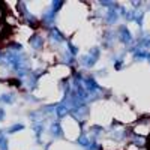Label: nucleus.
<instances>
[{
  "label": "nucleus",
  "mask_w": 150,
  "mask_h": 150,
  "mask_svg": "<svg viewBox=\"0 0 150 150\" xmlns=\"http://www.w3.org/2000/svg\"><path fill=\"white\" fill-rule=\"evenodd\" d=\"M8 51H12V53H23V45L20 42H11L8 45Z\"/></svg>",
  "instance_id": "20"
},
{
  "label": "nucleus",
  "mask_w": 150,
  "mask_h": 150,
  "mask_svg": "<svg viewBox=\"0 0 150 150\" xmlns=\"http://www.w3.org/2000/svg\"><path fill=\"white\" fill-rule=\"evenodd\" d=\"M68 53H69L72 57H75V56H78L80 50H78V47H77V45H74L71 41H68Z\"/></svg>",
  "instance_id": "23"
},
{
  "label": "nucleus",
  "mask_w": 150,
  "mask_h": 150,
  "mask_svg": "<svg viewBox=\"0 0 150 150\" xmlns=\"http://www.w3.org/2000/svg\"><path fill=\"white\" fill-rule=\"evenodd\" d=\"M117 41V32L114 30H107L104 33V47L105 48H112V45H114V42Z\"/></svg>",
  "instance_id": "9"
},
{
  "label": "nucleus",
  "mask_w": 150,
  "mask_h": 150,
  "mask_svg": "<svg viewBox=\"0 0 150 150\" xmlns=\"http://www.w3.org/2000/svg\"><path fill=\"white\" fill-rule=\"evenodd\" d=\"M9 149V140L5 134V131L0 129V150H8Z\"/></svg>",
  "instance_id": "16"
},
{
  "label": "nucleus",
  "mask_w": 150,
  "mask_h": 150,
  "mask_svg": "<svg viewBox=\"0 0 150 150\" xmlns=\"http://www.w3.org/2000/svg\"><path fill=\"white\" fill-rule=\"evenodd\" d=\"M135 45L149 51V50H150V35H149V33H144V32L141 30V32H140V36L135 39Z\"/></svg>",
  "instance_id": "3"
},
{
  "label": "nucleus",
  "mask_w": 150,
  "mask_h": 150,
  "mask_svg": "<svg viewBox=\"0 0 150 150\" xmlns=\"http://www.w3.org/2000/svg\"><path fill=\"white\" fill-rule=\"evenodd\" d=\"M123 66H125V53H122L119 57H114V69L122 71Z\"/></svg>",
  "instance_id": "18"
},
{
  "label": "nucleus",
  "mask_w": 150,
  "mask_h": 150,
  "mask_svg": "<svg viewBox=\"0 0 150 150\" xmlns=\"http://www.w3.org/2000/svg\"><path fill=\"white\" fill-rule=\"evenodd\" d=\"M147 62H149V65H150V57H149V60H147Z\"/></svg>",
  "instance_id": "29"
},
{
  "label": "nucleus",
  "mask_w": 150,
  "mask_h": 150,
  "mask_svg": "<svg viewBox=\"0 0 150 150\" xmlns=\"http://www.w3.org/2000/svg\"><path fill=\"white\" fill-rule=\"evenodd\" d=\"M5 117H6V111H5L3 107H0V122H3Z\"/></svg>",
  "instance_id": "27"
},
{
  "label": "nucleus",
  "mask_w": 150,
  "mask_h": 150,
  "mask_svg": "<svg viewBox=\"0 0 150 150\" xmlns=\"http://www.w3.org/2000/svg\"><path fill=\"white\" fill-rule=\"evenodd\" d=\"M42 75V71H32L30 74H29V77L26 78L27 80V87L30 90H33V89H36V86H38V81H39V77Z\"/></svg>",
  "instance_id": "7"
},
{
  "label": "nucleus",
  "mask_w": 150,
  "mask_h": 150,
  "mask_svg": "<svg viewBox=\"0 0 150 150\" xmlns=\"http://www.w3.org/2000/svg\"><path fill=\"white\" fill-rule=\"evenodd\" d=\"M50 132H51L53 138H57V140H62L65 137V132H63V128H62L60 122H53L51 126H50Z\"/></svg>",
  "instance_id": "11"
},
{
  "label": "nucleus",
  "mask_w": 150,
  "mask_h": 150,
  "mask_svg": "<svg viewBox=\"0 0 150 150\" xmlns=\"http://www.w3.org/2000/svg\"><path fill=\"white\" fill-rule=\"evenodd\" d=\"M147 9H149V12H150V3H149V5H147Z\"/></svg>",
  "instance_id": "28"
},
{
  "label": "nucleus",
  "mask_w": 150,
  "mask_h": 150,
  "mask_svg": "<svg viewBox=\"0 0 150 150\" xmlns=\"http://www.w3.org/2000/svg\"><path fill=\"white\" fill-rule=\"evenodd\" d=\"M96 62H98V59H96V57H93L92 54H84V56H81V57H80L78 63H80L83 68L92 69V68L96 65Z\"/></svg>",
  "instance_id": "10"
},
{
  "label": "nucleus",
  "mask_w": 150,
  "mask_h": 150,
  "mask_svg": "<svg viewBox=\"0 0 150 150\" xmlns=\"http://www.w3.org/2000/svg\"><path fill=\"white\" fill-rule=\"evenodd\" d=\"M32 131H33V134H35L36 141L41 143V137H42V134H44V131H45L44 123H42V122H35V123H32Z\"/></svg>",
  "instance_id": "12"
},
{
  "label": "nucleus",
  "mask_w": 150,
  "mask_h": 150,
  "mask_svg": "<svg viewBox=\"0 0 150 150\" xmlns=\"http://www.w3.org/2000/svg\"><path fill=\"white\" fill-rule=\"evenodd\" d=\"M24 128V125L23 123H14V125H11V126L8 128V131H6V134H9V135H12V134H17V132H21Z\"/></svg>",
  "instance_id": "17"
},
{
  "label": "nucleus",
  "mask_w": 150,
  "mask_h": 150,
  "mask_svg": "<svg viewBox=\"0 0 150 150\" xmlns=\"http://www.w3.org/2000/svg\"><path fill=\"white\" fill-rule=\"evenodd\" d=\"M63 5H65V2H63V0H53V2H51V5H50V8H51V9L56 12V14H57V12H59L62 8H63Z\"/></svg>",
  "instance_id": "22"
},
{
  "label": "nucleus",
  "mask_w": 150,
  "mask_h": 150,
  "mask_svg": "<svg viewBox=\"0 0 150 150\" xmlns=\"http://www.w3.org/2000/svg\"><path fill=\"white\" fill-rule=\"evenodd\" d=\"M86 150H102V147H101V144H98L96 141H92V143H90V146L87 147Z\"/></svg>",
  "instance_id": "26"
},
{
  "label": "nucleus",
  "mask_w": 150,
  "mask_h": 150,
  "mask_svg": "<svg viewBox=\"0 0 150 150\" xmlns=\"http://www.w3.org/2000/svg\"><path fill=\"white\" fill-rule=\"evenodd\" d=\"M104 131H105V129H104L102 126H98V125H93V126L90 128V132H92V135H93V141H96V138H98V137L101 135Z\"/></svg>",
  "instance_id": "21"
},
{
  "label": "nucleus",
  "mask_w": 150,
  "mask_h": 150,
  "mask_svg": "<svg viewBox=\"0 0 150 150\" xmlns=\"http://www.w3.org/2000/svg\"><path fill=\"white\" fill-rule=\"evenodd\" d=\"M90 143H92V141H90V138H89V137L86 135V132H81V134H80V137L77 138V144H78L80 147H83L84 150H86L87 147L90 146Z\"/></svg>",
  "instance_id": "14"
},
{
  "label": "nucleus",
  "mask_w": 150,
  "mask_h": 150,
  "mask_svg": "<svg viewBox=\"0 0 150 150\" xmlns=\"http://www.w3.org/2000/svg\"><path fill=\"white\" fill-rule=\"evenodd\" d=\"M48 35H50V39H51L53 42H56V44H62V42H65V41H66L65 35H63V33H62V32L57 29V26L50 27Z\"/></svg>",
  "instance_id": "4"
},
{
  "label": "nucleus",
  "mask_w": 150,
  "mask_h": 150,
  "mask_svg": "<svg viewBox=\"0 0 150 150\" xmlns=\"http://www.w3.org/2000/svg\"><path fill=\"white\" fill-rule=\"evenodd\" d=\"M0 102H3L6 105H12L15 102V95L14 93H3L0 96Z\"/></svg>",
  "instance_id": "15"
},
{
  "label": "nucleus",
  "mask_w": 150,
  "mask_h": 150,
  "mask_svg": "<svg viewBox=\"0 0 150 150\" xmlns=\"http://www.w3.org/2000/svg\"><path fill=\"white\" fill-rule=\"evenodd\" d=\"M54 114H56L57 119H63V117H66V116L69 114V110H68V107H66L63 102H59V104L56 105Z\"/></svg>",
  "instance_id": "13"
},
{
  "label": "nucleus",
  "mask_w": 150,
  "mask_h": 150,
  "mask_svg": "<svg viewBox=\"0 0 150 150\" xmlns=\"http://www.w3.org/2000/svg\"><path fill=\"white\" fill-rule=\"evenodd\" d=\"M144 15H146V12H144L143 9L137 11V15H135V21H134V23H137V26H138L140 29H143V23H144Z\"/></svg>",
  "instance_id": "19"
},
{
  "label": "nucleus",
  "mask_w": 150,
  "mask_h": 150,
  "mask_svg": "<svg viewBox=\"0 0 150 150\" xmlns=\"http://www.w3.org/2000/svg\"><path fill=\"white\" fill-rule=\"evenodd\" d=\"M135 15H137V11L135 9H126L123 18L126 20V21H135Z\"/></svg>",
  "instance_id": "24"
},
{
  "label": "nucleus",
  "mask_w": 150,
  "mask_h": 150,
  "mask_svg": "<svg viewBox=\"0 0 150 150\" xmlns=\"http://www.w3.org/2000/svg\"><path fill=\"white\" fill-rule=\"evenodd\" d=\"M29 44L33 50H36V51H41V50L44 48V38L39 35V33H35L30 36L29 39Z\"/></svg>",
  "instance_id": "8"
},
{
  "label": "nucleus",
  "mask_w": 150,
  "mask_h": 150,
  "mask_svg": "<svg viewBox=\"0 0 150 150\" xmlns=\"http://www.w3.org/2000/svg\"><path fill=\"white\" fill-rule=\"evenodd\" d=\"M117 41L123 45H126L128 48L135 44V38H134L132 32L129 30V27L126 24H120L117 27Z\"/></svg>",
  "instance_id": "2"
},
{
  "label": "nucleus",
  "mask_w": 150,
  "mask_h": 150,
  "mask_svg": "<svg viewBox=\"0 0 150 150\" xmlns=\"http://www.w3.org/2000/svg\"><path fill=\"white\" fill-rule=\"evenodd\" d=\"M83 86H84V89L87 90V93L90 95V101H93V99H98L99 96H101L102 92H105L104 87L98 84V81L95 80L93 75H87V77H84Z\"/></svg>",
  "instance_id": "1"
},
{
  "label": "nucleus",
  "mask_w": 150,
  "mask_h": 150,
  "mask_svg": "<svg viewBox=\"0 0 150 150\" xmlns=\"http://www.w3.org/2000/svg\"><path fill=\"white\" fill-rule=\"evenodd\" d=\"M89 54H92L93 57H96V59L99 60V57H101V48H99V47H93V48H90Z\"/></svg>",
  "instance_id": "25"
},
{
  "label": "nucleus",
  "mask_w": 150,
  "mask_h": 150,
  "mask_svg": "<svg viewBox=\"0 0 150 150\" xmlns=\"http://www.w3.org/2000/svg\"><path fill=\"white\" fill-rule=\"evenodd\" d=\"M56 17H57V14H56L51 8H47V9L42 12V21H44L45 26H48V27H53V24H54V21H56Z\"/></svg>",
  "instance_id": "5"
},
{
  "label": "nucleus",
  "mask_w": 150,
  "mask_h": 150,
  "mask_svg": "<svg viewBox=\"0 0 150 150\" xmlns=\"http://www.w3.org/2000/svg\"><path fill=\"white\" fill-rule=\"evenodd\" d=\"M105 23L108 24V26H114V24H117L120 15H119V11L117 9H107L105 11Z\"/></svg>",
  "instance_id": "6"
}]
</instances>
